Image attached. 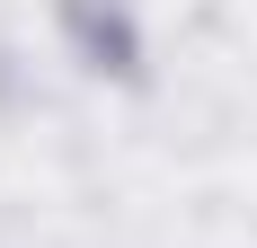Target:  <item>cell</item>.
Segmentation results:
<instances>
[{
	"mask_svg": "<svg viewBox=\"0 0 257 248\" xmlns=\"http://www.w3.org/2000/svg\"><path fill=\"white\" fill-rule=\"evenodd\" d=\"M62 18H71V36L89 45V62H115V71L133 62V27H124V0H62Z\"/></svg>",
	"mask_w": 257,
	"mask_h": 248,
	"instance_id": "6da1fadb",
	"label": "cell"
}]
</instances>
